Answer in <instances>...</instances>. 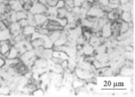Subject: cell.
<instances>
[{
    "label": "cell",
    "mask_w": 135,
    "mask_h": 97,
    "mask_svg": "<svg viewBox=\"0 0 135 97\" xmlns=\"http://www.w3.org/2000/svg\"><path fill=\"white\" fill-rule=\"evenodd\" d=\"M47 7L46 5L37 2L32 4L29 12L32 13L33 14L42 13L46 14L47 12Z\"/></svg>",
    "instance_id": "1"
},
{
    "label": "cell",
    "mask_w": 135,
    "mask_h": 97,
    "mask_svg": "<svg viewBox=\"0 0 135 97\" xmlns=\"http://www.w3.org/2000/svg\"><path fill=\"white\" fill-rule=\"evenodd\" d=\"M12 46L9 40L0 42V55L6 59V56Z\"/></svg>",
    "instance_id": "2"
},
{
    "label": "cell",
    "mask_w": 135,
    "mask_h": 97,
    "mask_svg": "<svg viewBox=\"0 0 135 97\" xmlns=\"http://www.w3.org/2000/svg\"><path fill=\"white\" fill-rule=\"evenodd\" d=\"M110 21L107 22L104 25L101 29V33H102V37L104 38H108L112 36V33L110 27Z\"/></svg>",
    "instance_id": "3"
},
{
    "label": "cell",
    "mask_w": 135,
    "mask_h": 97,
    "mask_svg": "<svg viewBox=\"0 0 135 97\" xmlns=\"http://www.w3.org/2000/svg\"><path fill=\"white\" fill-rule=\"evenodd\" d=\"M47 16L46 14H34L35 20L37 26H42L47 20Z\"/></svg>",
    "instance_id": "4"
},
{
    "label": "cell",
    "mask_w": 135,
    "mask_h": 97,
    "mask_svg": "<svg viewBox=\"0 0 135 97\" xmlns=\"http://www.w3.org/2000/svg\"><path fill=\"white\" fill-rule=\"evenodd\" d=\"M10 38H11V35L8 27L0 28V42L8 40Z\"/></svg>",
    "instance_id": "5"
},
{
    "label": "cell",
    "mask_w": 135,
    "mask_h": 97,
    "mask_svg": "<svg viewBox=\"0 0 135 97\" xmlns=\"http://www.w3.org/2000/svg\"><path fill=\"white\" fill-rule=\"evenodd\" d=\"M20 54L17 48L15 46H12L6 56V59H15L20 58Z\"/></svg>",
    "instance_id": "6"
},
{
    "label": "cell",
    "mask_w": 135,
    "mask_h": 97,
    "mask_svg": "<svg viewBox=\"0 0 135 97\" xmlns=\"http://www.w3.org/2000/svg\"><path fill=\"white\" fill-rule=\"evenodd\" d=\"M82 51L83 52V54L85 56H94L95 53L94 48L91 46L89 43H85L83 45Z\"/></svg>",
    "instance_id": "7"
},
{
    "label": "cell",
    "mask_w": 135,
    "mask_h": 97,
    "mask_svg": "<svg viewBox=\"0 0 135 97\" xmlns=\"http://www.w3.org/2000/svg\"><path fill=\"white\" fill-rule=\"evenodd\" d=\"M36 31V27L28 25L22 28V33L26 37H31L32 34Z\"/></svg>",
    "instance_id": "8"
},
{
    "label": "cell",
    "mask_w": 135,
    "mask_h": 97,
    "mask_svg": "<svg viewBox=\"0 0 135 97\" xmlns=\"http://www.w3.org/2000/svg\"><path fill=\"white\" fill-rule=\"evenodd\" d=\"M120 19L123 22L131 23L133 21V16L130 12L122 11L121 14H120Z\"/></svg>",
    "instance_id": "9"
},
{
    "label": "cell",
    "mask_w": 135,
    "mask_h": 97,
    "mask_svg": "<svg viewBox=\"0 0 135 97\" xmlns=\"http://www.w3.org/2000/svg\"><path fill=\"white\" fill-rule=\"evenodd\" d=\"M62 31H51L49 34L48 35L50 40L54 43L56 40H58L61 36Z\"/></svg>",
    "instance_id": "10"
},
{
    "label": "cell",
    "mask_w": 135,
    "mask_h": 97,
    "mask_svg": "<svg viewBox=\"0 0 135 97\" xmlns=\"http://www.w3.org/2000/svg\"><path fill=\"white\" fill-rule=\"evenodd\" d=\"M31 43L33 49H36V48L43 46V45H44V40L41 38L35 39V40L31 41Z\"/></svg>",
    "instance_id": "11"
},
{
    "label": "cell",
    "mask_w": 135,
    "mask_h": 97,
    "mask_svg": "<svg viewBox=\"0 0 135 97\" xmlns=\"http://www.w3.org/2000/svg\"><path fill=\"white\" fill-rule=\"evenodd\" d=\"M130 28H131V27H130V23H127L122 21L120 23L119 35L126 32Z\"/></svg>",
    "instance_id": "12"
},
{
    "label": "cell",
    "mask_w": 135,
    "mask_h": 97,
    "mask_svg": "<svg viewBox=\"0 0 135 97\" xmlns=\"http://www.w3.org/2000/svg\"><path fill=\"white\" fill-rule=\"evenodd\" d=\"M27 19L28 21V25L33 26L36 27V23L35 20V18H34V14H33L32 13L28 12H27Z\"/></svg>",
    "instance_id": "13"
},
{
    "label": "cell",
    "mask_w": 135,
    "mask_h": 97,
    "mask_svg": "<svg viewBox=\"0 0 135 97\" xmlns=\"http://www.w3.org/2000/svg\"><path fill=\"white\" fill-rule=\"evenodd\" d=\"M83 80L80 79L78 78H77V79H74V80L72 83V85H73V87L75 89H78L81 88L83 86Z\"/></svg>",
    "instance_id": "14"
},
{
    "label": "cell",
    "mask_w": 135,
    "mask_h": 97,
    "mask_svg": "<svg viewBox=\"0 0 135 97\" xmlns=\"http://www.w3.org/2000/svg\"><path fill=\"white\" fill-rule=\"evenodd\" d=\"M53 47H54V43L50 40L49 37H47L44 40L43 47L46 49H52Z\"/></svg>",
    "instance_id": "15"
},
{
    "label": "cell",
    "mask_w": 135,
    "mask_h": 97,
    "mask_svg": "<svg viewBox=\"0 0 135 97\" xmlns=\"http://www.w3.org/2000/svg\"><path fill=\"white\" fill-rule=\"evenodd\" d=\"M68 11L65 7L57 9V16L56 18H64L66 17V14L68 13Z\"/></svg>",
    "instance_id": "16"
},
{
    "label": "cell",
    "mask_w": 135,
    "mask_h": 97,
    "mask_svg": "<svg viewBox=\"0 0 135 97\" xmlns=\"http://www.w3.org/2000/svg\"><path fill=\"white\" fill-rule=\"evenodd\" d=\"M27 12L23 11V9L21 11H19L16 12V18L17 21H18L22 19L27 18Z\"/></svg>",
    "instance_id": "17"
},
{
    "label": "cell",
    "mask_w": 135,
    "mask_h": 97,
    "mask_svg": "<svg viewBox=\"0 0 135 97\" xmlns=\"http://www.w3.org/2000/svg\"><path fill=\"white\" fill-rule=\"evenodd\" d=\"M56 20L58 22L59 24V25L61 26L62 27H65L68 23V19L66 17L64 18H56Z\"/></svg>",
    "instance_id": "18"
},
{
    "label": "cell",
    "mask_w": 135,
    "mask_h": 97,
    "mask_svg": "<svg viewBox=\"0 0 135 97\" xmlns=\"http://www.w3.org/2000/svg\"><path fill=\"white\" fill-rule=\"evenodd\" d=\"M44 90L42 89L41 88H37L35 90L33 91L32 93L33 95L35 96H42L44 95Z\"/></svg>",
    "instance_id": "19"
},
{
    "label": "cell",
    "mask_w": 135,
    "mask_h": 97,
    "mask_svg": "<svg viewBox=\"0 0 135 97\" xmlns=\"http://www.w3.org/2000/svg\"><path fill=\"white\" fill-rule=\"evenodd\" d=\"M58 0H47V7H55Z\"/></svg>",
    "instance_id": "20"
},
{
    "label": "cell",
    "mask_w": 135,
    "mask_h": 97,
    "mask_svg": "<svg viewBox=\"0 0 135 97\" xmlns=\"http://www.w3.org/2000/svg\"><path fill=\"white\" fill-rule=\"evenodd\" d=\"M18 22L19 24H20V25L22 28L28 25V21H27V18L22 19H21V20L18 21Z\"/></svg>",
    "instance_id": "21"
},
{
    "label": "cell",
    "mask_w": 135,
    "mask_h": 97,
    "mask_svg": "<svg viewBox=\"0 0 135 97\" xmlns=\"http://www.w3.org/2000/svg\"><path fill=\"white\" fill-rule=\"evenodd\" d=\"M65 5V3L64 0H58V1H57L55 7H56L57 9H59V8L64 7Z\"/></svg>",
    "instance_id": "22"
},
{
    "label": "cell",
    "mask_w": 135,
    "mask_h": 97,
    "mask_svg": "<svg viewBox=\"0 0 135 97\" xmlns=\"http://www.w3.org/2000/svg\"><path fill=\"white\" fill-rule=\"evenodd\" d=\"M98 2L100 5V7L107 6L109 3V0H98Z\"/></svg>",
    "instance_id": "23"
},
{
    "label": "cell",
    "mask_w": 135,
    "mask_h": 97,
    "mask_svg": "<svg viewBox=\"0 0 135 97\" xmlns=\"http://www.w3.org/2000/svg\"><path fill=\"white\" fill-rule=\"evenodd\" d=\"M62 68L65 70L66 68H68V60H64L62 61L60 64Z\"/></svg>",
    "instance_id": "24"
},
{
    "label": "cell",
    "mask_w": 135,
    "mask_h": 97,
    "mask_svg": "<svg viewBox=\"0 0 135 97\" xmlns=\"http://www.w3.org/2000/svg\"><path fill=\"white\" fill-rule=\"evenodd\" d=\"M5 60L6 59L4 57L0 55V68H1L5 65Z\"/></svg>",
    "instance_id": "25"
},
{
    "label": "cell",
    "mask_w": 135,
    "mask_h": 97,
    "mask_svg": "<svg viewBox=\"0 0 135 97\" xmlns=\"http://www.w3.org/2000/svg\"><path fill=\"white\" fill-rule=\"evenodd\" d=\"M85 1V0H74V5L75 6H78L80 7L82 3Z\"/></svg>",
    "instance_id": "26"
},
{
    "label": "cell",
    "mask_w": 135,
    "mask_h": 97,
    "mask_svg": "<svg viewBox=\"0 0 135 97\" xmlns=\"http://www.w3.org/2000/svg\"><path fill=\"white\" fill-rule=\"evenodd\" d=\"M129 2V0H119V4L120 6L124 5Z\"/></svg>",
    "instance_id": "27"
},
{
    "label": "cell",
    "mask_w": 135,
    "mask_h": 97,
    "mask_svg": "<svg viewBox=\"0 0 135 97\" xmlns=\"http://www.w3.org/2000/svg\"><path fill=\"white\" fill-rule=\"evenodd\" d=\"M38 2L43 4H45V5H46L47 0H38Z\"/></svg>",
    "instance_id": "28"
},
{
    "label": "cell",
    "mask_w": 135,
    "mask_h": 97,
    "mask_svg": "<svg viewBox=\"0 0 135 97\" xmlns=\"http://www.w3.org/2000/svg\"><path fill=\"white\" fill-rule=\"evenodd\" d=\"M30 1L31 3L32 4L36 3V2H38V0H30Z\"/></svg>",
    "instance_id": "29"
},
{
    "label": "cell",
    "mask_w": 135,
    "mask_h": 97,
    "mask_svg": "<svg viewBox=\"0 0 135 97\" xmlns=\"http://www.w3.org/2000/svg\"><path fill=\"white\" fill-rule=\"evenodd\" d=\"M6 0H0V3H4L5 2Z\"/></svg>",
    "instance_id": "30"
},
{
    "label": "cell",
    "mask_w": 135,
    "mask_h": 97,
    "mask_svg": "<svg viewBox=\"0 0 135 97\" xmlns=\"http://www.w3.org/2000/svg\"><path fill=\"white\" fill-rule=\"evenodd\" d=\"M2 81V78L1 77V76H0V84L1 83Z\"/></svg>",
    "instance_id": "31"
}]
</instances>
